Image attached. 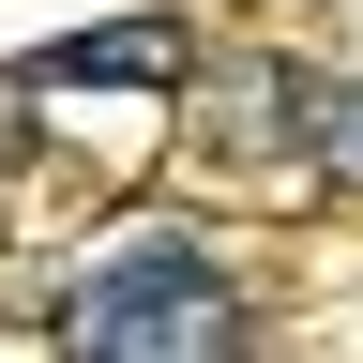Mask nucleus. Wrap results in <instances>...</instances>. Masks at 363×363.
Instances as JSON below:
<instances>
[{
  "label": "nucleus",
  "instance_id": "3",
  "mask_svg": "<svg viewBox=\"0 0 363 363\" xmlns=\"http://www.w3.org/2000/svg\"><path fill=\"white\" fill-rule=\"evenodd\" d=\"M303 152L333 167V182H363V91L348 76H303Z\"/></svg>",
  "mask_w": 363,
  "mask_h": 363
},
{
  "label": "nucleus",
  "instance_id": "2",
  "mask_svg": "<svg viewBox=\"0 0 363 363\" xmlns=\"http://www.w3.org/2000/svg\"><path fill=\"white\" fill-rule=\"evenodd\" d=\"M45 76H61V91H91V76H182V30L152 16V30H106V45H61Z\"/></svg>",
  "mask_w": 363,
  "mask_h": 363
},
{
  "label": "nucleus",
  "instance_id": "1",
  "mask_svg": "<svg viewBox=\"0 0 363 363\" xmlns=\"http://www.w3.org/2000/svg\"><path fill=\"white\" fill-rule=\"evenodd\" d=\"M61 348L76 363H227V348H242V303H227V272L197 242H136L106 272H76Z\"/></svg>",
  "mask_w": 363,
  "mask_h": 363
}]
</instances>
